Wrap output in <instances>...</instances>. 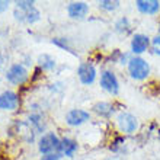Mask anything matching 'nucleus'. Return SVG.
<instances>
[{
    "mask_svg": "<svg viewBox=\"0 0 160 160\" xmlns=\"http://www.w3.org/2000/svg\"><path fill=\"white\" fill-rule=\"evenodd\" d=\"M93 111H95L99 117L109 118L111 115L114 114V105L109 103V102H98V103L93 105Z\"/></svg>",
    "mask_w": 160,
    "mask_h": 160,
    "instance_id": "obj_14",
    "label": "nucleus"
},
{
    "mask_svg": "<svg viewBox=\"0 0 160 160\" xmlns=\"http://www.w3.org/2000/svg\"><path fill=\"white\" fill-rule=\"evenodd\" d=\"M60 143H61V140L54 132H48V134H44L41 137L38 148H39V152L44 153V154H51L52 152L60 148Z\"/></svg>",
    "mask_w": 160,
    "mask_h": 160,
    "instance_id": "obj_5",
    "label": "nucleus"
},
{
    "mask_svg": "<svg viewBox=\"0 0 160 160\" xmlns=\"http://www.w3.org/2000/svg\"><path fill=\"white\" fill-rule=\"evenodd\" d=\"M128 68V74L134 80H146L150 74V64L147 63V60H144L140 55H132L127 64Z\"/></svg>",
    "mask_w": 160,
    "mask_h": 160,
    "instance_id": "obj_2",
    "label": "nucleus"
},
{
    "mask_svg": "<svg viewBox=\"0 0 160 160\" xmlns=\"http://www.w3.org/2000/svg\"><path fill=\"white\" fill-rule=\"evenodd\" d=\"M135 8L143 15H156L160 10V2L157 0H137Z\"/></svg>",
    "mask_w": 160,
    "mask_h": 160,
    "instance_id": "obj_12",
    "label": "nucleus"
},
{
    "mask_svg": "<svg viewBox=\"0 0 160 160\" xmlns=\"http://www.w3.org/2000/svg\"><path fill=\"white\" fill-rule=\"evenodd\" d=\"M109 160H124V159H121V157H114V159H109Z\"/></svg>",
    "mask_w": 160,
    "mask_h": 160,
    "instance_id": "obj_22",
    "label": "nucleus"
},
{
    "mask_svg": "<svg viewBox=\"0 0 160 160\" xmlns=\"http://www.w3.org/2000/svg\"><path fill=\"white\" fill-rule=\"evenodd\" d=\"M77 76L82 83L89 86V84L95 83L96 80V68L92 63H82L77 68Z\"/></svg>",
    "mask_w": 160,
    "mask_h": 160,
    "instance_id": "obj_7",
    "label": "nucleus"
},
{
    "mask_svg": "<svg viewBox=\"0 0 160 160\" xmlns=\"http://www.w3.org/2000/svg\"><path fill=\"white\" fill-rule=\"evenodd\" d=\"M130 28H131V25H130V21H128V18H119L118 21L115 22V31L118 32V34H128L130 32Z\"/></svg>",
    "mask_w": 160,
    "mask_h": 160,
    "instance_id": "obj_16",
    "label": "nucleus"
},
{
    "mask_svg": "<svg viewBox=\"0 0 160 160\" xmlns=\"http://www.w3.org/2000/svg\"><path fill=\"white\" fill-rule=\"evenodd\" d=\"M101 88L108 92L109 95H114L117 96L119 93V82L117 79L114 72L111 70H103L101 73Z\"/></svg>",
    "mask_w": 160,
    "mask_h": 160,
    "instance_id": "obj_4",
    "label": "nucleus"
},
{
    "mask_svg": "<svg viewBox=\"0 0 160 160\" xmlns=\"http://www.w3.org/2000/svg\"><path fill=\"white\" fill-rule=\"evenodd\" d=\"M2 64H3V58L0 57V67H2Z\"/></svg>",
    "mask_w": 160,
    "mask_h": 160,
    "instance_id": "obj_23",
    "label": "nucleus"
},
{
    "mask_svg": "<svg viewBox=\"0 0 160 160\" xmlns=\"http://www.w3.org/2000/svg\"><path fill=\"white\" fill-rule=\"evenodd\" d=\"M152 44V39L144 34H135L131 39V52L134 55H140L146 52Z\"/></svg>",
    "mask_w": 160,
    "mask_h": 160,
    "instance_id": "obj_8",
    "label": "nucleus"
},
{
    "mask_svg": "<svg viewBox=\"0 0 160 160\" xmlns=\"http://www.w3.org/2000/svg\"><path fill=\"white\" fill-rule=\"evenodd\" d=\"M9 8V2H4V0H0V13L4 12L6 9Z\"/></svg>",
    "mask_w": 160,
    "mask_h": 160,
    "instance_id": "obj_21",
    "label": "nucleus"
},
{
    "mask_svg": "<svg viewBox=\"0 0 160 160\" xmlns=\"http://www.w3.org/2000/svg\"><path fill=\"white\" fill-rule=\"evenodd\" d=\"M152 50L156 55H160V34L152 39Z\"/></svg>",
    "mask_w": 160,
    "mask_h": 160,
    "instance_id": "obj_19",
    "label": "nucleus"
},
{
    "mask_svg": "<svg viewBox=\"0 0 160 160\" xmlns=\"http://www.w3.org/2000/svg\"><path fill=\"white\" fill-rule=\"evenodd\" d=\"M159 32H160V23H159Z\"/></svg>",
    "mask_w": 160,
    "mask_h": 160,
    "instance_id": "obj_24",
    "label": "nucleus"
},
{
    "mask_svg": "<svg viewBox=\"0 0 160 160\" xmlns=\"http://www.w3.org/2000/svg\"><path fill=\"white\" fill-rule=\"evenodd\" d=\"M38 64L42 70H51V68L55 67V60L48 54H42V55H39Z\"/></svg>",
    "mask_w": 160,
    "mask_h": 160,
    "instance_id": "obj_15",
    "label": "nucleus"
},
{
    "mask_svg": "<svg viewBox=\"0 0 160 160\" xmlns=\"http://www.w3.org/2000/svg\"><path fill=\"white\" fill-rule=\"evenodd\" d=\"M117 125L124 134H134L138 128V119L130 112H121L117 117Z\"/></svg>",
    "mask_w": 160,
    "mask_h": 160,
    "instance_id": "obj_3",
    "label": "nucleus"
},
{
    "mask_svg": "<svg viewBox=\"0 0 160 160\" xmlns=\"http://www.w3.org/2000/svg\"><path fill=\"white\" fill-rule=\"evenodd\" d=\"M6 79L13 84H23L28 80V70L22 64H13L6 73Z\"/></svg>",
    "mask_w": 160,
    "mask_h": 160,
    "instance_id": "obj_6",
    "label": "nucleus"
},
{
    "mask_svg": "<svg viewBox=\"0 0 160 160\" xmlns=\"http://www.w3.org/2000/svg\"><path fill=\"white\" fill-rule=\"evenodd\" d=\"M19 105V98L15 92H3L0 95V109L3 111H13Z\"/></svg>",
    "mask_w": 160,
    "mask_h": 160,
    "instance_id": "obj_10",
    "label": "nucleus"
},
{
    "mask_svg": "<svg viewBox=\"0 0 160 160\" xmlns=\"http://www.w3.org/2000/svg\"><path fill=\"white\" fill-rule=\"evenodd\" d=\"M67 13L73 19H83L89 13V4L84 2H73L67 6Z\"/></svg>",
    "mask_w": 160,
    "mask_h": 160,
    "instance_id": "obj_11",
    "label": "nucleus"
},
{
    "mask_svg": "<svg viewBox=\"0 0 160 160\" xmlns=\"http://www.w3.org/2000/svg\"><path fill=\"white\" fill-rule=\"evenodd\" d=\"M60 157H61L60 154H54V153H51V154H45L41 160H60Z\"/></svg>",
    "mask_w": 160,
    "mask_h": 160,
    "instance_id": "obj_20",
    "label": "nucleus"
},
{
    "mask_svg": "<svg viewBox=\"0 0 160 160\" xmlns=\"http://www.w3.org/2000/svg\"><path fill=\"white\" fill-rule=\"evenodd\" d=\"M90 119V114L84 109H72L66 115V122L70 127H79Z\"/></svg>",
    "mask_w": 160,
    "mask_h": 160,
    "instance_id": "obj_9",
    "label": "nucleus"
},
{
    "mask_svg": "<svg viewBox=\"0 0 160 160\" xmlns=\"http://www.w3.org/2000/svg\"><path fill=\"white\" fill-rule=\"evenodd\" d=\"M15 18L18 21L25 22V23H34V22L39 21V10L34 6V2H16V8H15Z\"/></svg>",
    "mask_w": 160,
    "mask_h": 160,
    "instance_id": "obj_1",
    "label": "nucleus"
},
{
    "mask_svg": "<svg viewBox=\"0 0 160 160\" xmlns=\"http://www.w3.org/2000/svg\"><path fill=\"white\" fill-rule=\"evenodd\" d=\"M77 148H79L77 141H74V140H72V138H63L61 143H60L58 152L67 157H73V154L77 152Z\"/></svg>",
    "mask_w": 160,
    "mask_h": 160,
    "instance_id": "obj_13",
    "label": "nucleus"
},
{
    "mask_svg": "<svg viewBox=\"0 0 160 160\" xmlns=\"http://www.w3.org/2000/svg\"><path fill=\"white\" fill-rule=\"evenodd\" d=\"M29 124L34 127L37 131L44 130V122H42V117L39 114H32L29 117Z\"/></svg>",
    "mask_w": 160,
    "mask_h": 160,
    "instance_id": "obj_18",
    "label": "nucleus"
},
{
    "mask_svg": "<svg viewBox=\"0 0 160 160\" xmlns=\"http://www.w3.org/2000/svg\"><path fill=\"white\" fill-rule=\"evenodd\" d=\"M119 8V2H112V0H103L99 2V9L105 10V12H114Z\"/></svg>",
    "mask_w": 160,
    "mask_h": 160,
    "instance_id": "obj_17",
    "label": "nucleus"
}]
</instances>
